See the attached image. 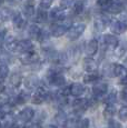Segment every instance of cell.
I'll use <instances>...</instances> for the list:
<instances>
[{
    "label": "cell",
    "mask_w": 127,
    "mask_h": 128,
    "mask_svg": "<svg viewBox=\"0 0 127 128\" xmlns=\"http://www.w3.org/2000/svg\"><path fill=\"white\" fill-rule=\"evenodd\" d=\"M18 44H19V41L17 40L14 36H8L7 35V37L4 38V44H2V45L4 46V48H6L7 51L12 52V51H16L17 49H18Z\"/></svg>",
    "instance_id": "9c48e42d"
},
{
    "label": "cell",
    "mask_w": 127,
    "mask_h": 128,
    "mask_svg": "<svg viewBox=\"0 0 127 128\" xmlns=\"http://www.w3.org/2000/svg\"><path fill=\"white\" fill-rule=\"evenodd\" d=\"M99 79V76L97 75L96 72H92V74H88L84 77V82L86 84H90V82H97Z\"/></svg>",
    "instance_id": "d6a6232c"
},
{
    "label": "cell",
    "mask_w": 127,
    "mask_h": 128,
    "mask_svg": "<svg viewBox=\"0 0 127 128\" xmlns=\"http://www.w3.org/2000/svg\"><path fill=\"white\" fill-rule=\"evenodd\" d=\"M75 128H89V119H87V118L79 119L76 122V126H75Z\"/></svg>",
    "instance_id": "8d00e7d4"
},
{
    "label": "cell",
    "mask_w": 127,
    "mask_h": 128,
    "mask_svg": "<svg viewBox=\"0 0 127 128\" xmlns=\"http://www.w3.org/2000/svg\"><path fill=\"white\" fill-rule=\"evenodd\" d=\"M107 90H108V85L102 82H95L94 87H92V94H94V96L96 98H100L102 96H105Z\"/></svg>",
    "instance_id": "52a82bcc"
},
{
    "label": "cell",
    "mask_w": 127,
    "mask_h": 128,
    "mask_svg": "<svg viewBox=\"0 0 127 128\" xmlns=\"http://www.w3.org/2000/svg\"><path fill=\"white\" fill-rule=\"evenodd\" d=\"M17 50L21 54H29V52H34L35 50V45L30 39H22L19 41L18 44V49Z\"/></svg>",
    "instance_id": "5b68a950"
},
{
    "label": "cell",
    "mask_w": 127,
    "mask_h": 128,
    "mask_svg": "<svg viewBox=\"0 0 127 128\" xmlns=\"http://www.w3.org/2000/svg\"><path fill=\"white\" fill-rule=\"evenodd\" d=\"M124 4H125V6L127 7V0H124Z\"/></svg>",
    "instance_id": "db71d44e"
},
{
    "label": "cell",
    "mask_w": 127,
    "mask_h": 128,
    "mask_svg": "<svg viewBox=\"0 0 127 128\" xmlns=\"http://www.w3.org/2000/svg\"><path fill=\"white\" fill-rule=\"evenodd\" d=\"M44 48V56L45 59L51 62H58V59H59V52L57 50H55L54 48L47 46V47H42Z\"/></svg>",
    "instance_id": "ba28073f"
},
{
    "label": "cell",
    "mask_w": 127,
    "mask_h": 128,
    "mask_svg": "<svg viewBox=\"0 0 127 128\" xmlns=\"http://www.w3.org/2000/svg\"><path fill=\"white\" fill-rule=\"evenodd\" d=\"M4 86H2V84L0 82V94H1V92H4Z\"/></svg>",
    "instance_id": "681fc988"
},
{
    "label": "cell",
    "mask_w": 127,
    "mask_h": 128,
    "mask_svg": "<svg viewBox=\"0 0 127 128\" xmlns=\"http://www.w3.org/2000/svg\"><path fill=\"white\" fill-rule=\"evenodd\" d=\"M110 30L115 35H123L125 32L126 28L119 20H114L110 22Z\"/></svg>",
    "instance_id": "ffe728a7"
},
{
    "label": "cell",
    "mask_w": 127,
    "mask_h": 128,
    "mask_svg": "<svg viewBox=\"0 0 127 128\" xmlns=\"http://www.w3.org/2000/svg\"><path fill=\"white\" fill-rule=\"evenodd\" d=\"M115 114H116V107H115V105H108L106 108H105L104 110V117L105 118H113L115 116Z\"/></svg>",
    "instance_id": "1f68e13d"
},
{
    "label": "cell",
    "mask_w": 127,
    "mask_h": 128,
    "mask_svg": "<svg viewBox=\"0 0 127 128\" xmlns=\"http://www.w3.org/2000/svg\"><path fill=\"white\" fill-rule=\"evenodd\" d=\"M122 98L127 102V87H125L123 90H122Z\"/></svg>",
    "instance_id": "f6af8a7d"
},
{
    "label": "cell",
    "mask_w": 127,
    "mask_h": 128,
    "mask_svg": "<svg viewBox=\"0 0 127 128\" xmlns=\"http://www.w3.org/2000/svg\"><path fill=\"white\" fill-rule=\"evenodd\" d=\"M116 102H117V92L114 90V92H112L106 97V99H105V102L107 104V106H108V105L112 106V105H115V104H116Z\"/></svg>",
    "instance_id": "836d02e7"
},
{
    "label": "cell",
    "mask_w": 127,
    "mask_h": 128,
    "mask_svg": "<svg viewBox=\"0 0 127 128\" xmlns=\"http://www.w3.org/2000/svg\"><path fill=\"white\" fill-rule=\"evenodd\" d=\"M66 17L67 16H66L65 9H62V7H55L48 14V18L52 21H62V20H65Z\"/></svg>",
    "instance_id": "3957f363"
},
{
    "label": "cell",
    "mask_w": 127,
    "mask_h": 128,
    "mask_svg": "<svg viewBox=\"0 0 127 128\" xmlns=\"http://www.w3.org/2000/svg\"><path fill=\"white\" fill-rule=\"evenodd\" d=\"M84 9H85V4L82 0H77L76 4L72 6V14L75 16H79L84 12Z\"/></svg>",
    "instance_id": "f1b7e54d"
},
{
    "label": "cell",
    "mask_w": 127,
    "mask_h": 128,
    "mask_svg": "<svg viewBox=\"0 0 127 128\" xmlns=\"http://www.w3.org/2000/svg\"><path fill=\"white\" fill-rule=\"evenodd\" d=\"M14 56L11 55V52L7 50H2L0 51V65H10V64H14Z\"/></svg>",
    "instance_id": "ac0fdd59"
},
{
    "label": "cell",
    "mask_w": 127,
    "mask_h": 128,
    "mask_svg": "<svg viewBox=\"0 0 127 128\" xmlns=\"http://www.w3.org/2000/svg\"><path fill=\"white\" fill-rule=\"evenodd\" d=\"M68 29L69 28L66 27L65 24H52L50 28V35L52 37H56V38H59V37H62L65 34H67Z\"/></svg>",
    "instance_id": "8fae6325"
},
{
    "label": "cell",
    "mask_w": 127,
    "mask_h": 128,
    "mask_svg": "<svg viewBox=\"0 0 127 128\" xmlns=\"http://www.w3.org/2000/svg\"><path fill=\"white\" fill-rule=\"evenodd\" d=\"M123 10H124V4H122L120 1H117V0H113L112 4L107 9V12H109L112 14H122Z\"/></svg>",
    "instance_id": "d6986e66"
},
{
    "label": "cell",
    "mask_w": 127,
    "mask_h": 128,
    "mask_svg": "<svg viewBox=\"0 0 127 128\" xmlns=\"http://www.w3.org/2000/svg\"><path fill=\"white\" fill-rule=\"evenodd\" d=\"M20 62L25 66H31L34 62L39 60L38 56L35 52H29V54H21L20 58H19Z\"/></svg>",
    "instance_id": "7c38bea8"
},
{
    "label": "cell",
    "mask_w": 127,
    "mask_h": 128,
    "mask_svg": "<svg viewBox=\"0 0 127 128\" xmlns=\"http://www.w3.org/2000/svg\"><path fill=\"white\" fill-rule=\"evenodd\" d=\"M82 67H84V69L86 70L87 72L92 74V72H96L98 65H97L96 60H95L94 58L88 57V58H85V59H84V62H82Z\"/></svg>",
    "instance_id": "9a60e30c"
},
{
    "label": "cell",
    "mask_w": 127,
    "mask_h": 128,
    "mask_svg": "<svg viewBox=\"0 0 127 128\" xmlns=\"http://www.w3.org/2000/svg\"><path fill=\"white\" fill-rule=\"evenodd\" d=\"M0 128H1V122H0Z\"/></svg>",
    "instance_id": "9f6ffc18"
},
{
    "label": "cell",
    "mask_w": 127,
    "mask_h": 128,
    "mask_svg": "<svg viewBox=\"0 0 127 128\" xmlns=\"http://www.w3.org/2000/svg\"><path fill=\"white\" fill-rule=\"evenodd\" d=\"M50 36H51V35H50V31L41 30V32H40V35H39L37 40L41 44V45L44 46V45H46V44L49 41V37H50Z\"/></svg>",
    "instance_id": "4dcf8cb0"
},
{
    "label": "cell",
    "mask_w": 127,
    "mask_h": 128,
    "mask_svg": "<svg viewBox=\"0 0 127 128\" xmlns=\"http://www.w3.org/2000/svg\"><path fill=\"white\" fill-rule=\"evenodd\" d=\"M0 118H2V116H1V114H0Z\"/></svg>",
    "instance_id": "11a10c76"
},
{
    "label": "cell",
    "mask_w": 127,
    "mask_h": 128,
    "mask_svg": "<svg viewBox=\"0 0 127 128\" xmlns=\"http://www.w3.org/2000/svg\"><path fill=\"white\" fill-rule=\"evenodd\" d=\"M9 82L12 86L14 88H18L20 87L21 82H22V76L19 72H12L10 75V78H9Z\"/></svg>",
    "instance_id": "603a6c76"
},
{
    "label": "cell",
    "mask_w": 127,
    "mask_h": 128,
    "mask_svg": "<svg viewBox=\"0 0 127 128\" xmlns=\"http://www.w3.org/2000/svg\"><path fill=\"white\" fill-rule=\"evenodd\" d=\"M25 6H28V7H34V6H35V0H26V2H25Z\"/></svg>",
    "instance_id": "7dc6e473"
},
{
    "label": "cell",
    "mask_w": 127,
    "mask_h": 128,
    "mask_svg": "<svg viewBox=\"0 0 127 128\" xmlns=\"http://www.w3.org/2000/svg\"><path fill=\"white\" fill-rule=\"evenodd\" d=\"M126 51H127V45H126V44H124V45H123V44H118V46L114 49L115 56H116V57H118V58L123 57V56L125 55Z\"/></svg>",
    "instance_id": "f546056e"
},
{
    "label": "cell",
    "mask_w": 127,
    "mask_h": 128,
    "mask_svg": "<svg viewBox=\"0 0 127 128\" xmlns=\"http://www.w3.org/2000/svg\"><path fill=\"white\" fill-rule=\"evenodd\" d=\"M108 128H123V127H122V125L119 124L118 122H116V120H110Z\"/></svg>",
    "instance_id": "7bdbcfd3"
},
{
    "label": "cell",
    "mask_w": 127,
    "mask_h": 128,
    "mask_svg": "<svg viewBox=\"0 0 127 128\" xmlns=\"http://www.w3.org/2000/svg\"><path fill=\"white\" fill-rule=\"evenodd\" d=\"M35 20H36V22H38V24L46 22V21L48 20V12H47V10L39 8L37 10V12H36Z\"/></svg>",
    "instance_id": "cb8c5ba5"
},
{
    "label": "cell",
    "mask_w": 127,
    "mask_h": 128,
    "mask_svg": "<svg viewBox=\"0 0 127 128\" xmlns=\"http://www.w3.org/2000/svg\"><path fill=\"white\" fill-rule=\"evenodd\" d=\"M54 1H55V0H40V7H39V8L47 10V9H49L51 7Z\"/></svg>",
    "instance_id": "ab89813d"
},
{
    "label": "cell",
    "mask_w": 127,
    "mask_h": 128,
    "mask_svg": "<svg viewBox=\"0 0 127 128\" xmlns=\"http://www.w3.org/2000/svg\"><path fill=\"white\" fill-rule=\"evenodd\" d=\"M22 14H24V16H25L26 20H32V19H35V16H36L35 8H34V7H28V6L24 7Z\"/></svg>",
    "instance_id": "4316f807"
},
{
    "label": "cell",
    "mask_w": 127,
    "mask_h": 128,
    "mask_svg": "<svg viewBox=\"0 0 127 128\" xmlns=\"http://www.w3.org/2000/svg\"><path fill=\"white\" fill-rule=\"evenodd\" d=\"M98 48H99L98 41H97L96 39H92V40H90L89 42L86 45L85 52L87 54V56H88V57H92V58L97 52H98Z\"/></svg>",
    "instance_id": "5bb4252c"
},
{
    "label": "cell",
    "mask_w": 127,
    "mask_h": 128,
    "mask_svg": "<svg viewBox=\"0 0 127 128\" xmlns=\"http://www.w3.org/2000/svg\"><path fill=\"white\" fill-rule=\"evenodd\" d=\"M85 30H86V24H72V26L68 29L66 35H67L68 40L75 41L84 34Z\"/></svg>",
    "instance_id": "6da1fadb"
},
{
    "label": "cell",
    "mask_w": 127,
    "mask_h": 128,
    "mask_svg": "<svg viewBox=\"0 0 127 128\" xmlns=\"http://www.w3.org/2000/svg\"><path fill=\"white\" fill-rule=\"evenodd\" d=\"M9 76V67L6 65H0V82L4 80Z\"/></svg>",
    "instance_id": "e575fe53"
},
{
    "label": "cell",
    "mask_w": 127,
    "mask_h": 128,
    "mask_svg": "<svg viewBox=\"0 0 127 128\" xmlns=\"http://www.w3.org/2000/svg\"><path fill=\"white\" fill-rule=\"evenodd\" d=\"M114 76L119 78L125 77V76H127V69L123 65L116 64V65H114Z\"/></svg>",
    "instance_id": "484cf974"
},
{
    "label": "cell",
    "mask_w": 127,
    "mask_h": 128,
    "mask_svg": "<svg viewBox=\"0 0 127 128\" xmlns=\"http://www.w3.org/2000/svg\"><path fill=\"white\" fill-rule=\"evenodd\" d=\"M11 11L9 8H4V7H1L0 8V21L1 22H6L9 19H11Z\"/></svg>",
    "instance_id": "83f0119b"
},
{
    "label": "cell",
    "mask_w": 127,
    "mask_h": 128,
    "mask_svg": "<svg viewBox=\"0 0 127 128\" xmlns=\"http://www.w3.org/2000/svg\"><path fill=\"white\" fill-rule=\"evenodd\" d=\"M107 21L106 18H102V17H98V18L95 19V22H94V27H95V30L97 32H102V31L106 29L107 27Z\"/></svg>",
    "instance_id": "44dd1931"
},
{
    "label": "cell",
    "mask_w": 127,
    "mask_h": 128,
    "mask_svg": "<svg viewBox=\"0 0 127 128\" xmlns=\"http://www.w3.org/2000/svg\"><path fill=\"white\" fill-rule=\"evenodd\" d=\"M30 67L32 68V70L38 71V70H40V69H41V67H42V64H41V61H40V60H38V61H36V62H34L32 65L30 66Z\"/></svg>",
    "instance_id": "b9f144b4"
},
{
    "label": "cell",
    "mask_w": 127,
    "mask_h": 128,
    "mask_svg": "<svg viewBox=\"0 0 127 128\" xmlns=\"http://www.w3.org/2000/svg\"><path fill=\"white\" fill-rule=\"evenodd\" d=\"M55 119L59 125H64V126H65L66 122H67V116H66V114L65 112H58V114L56 115Z\"/></svg>",
    "instance_id": "d590c367"
},
{
    "label": "cell",
    "mask_w": 127,
    "mask_h": 128,
    "mask_svg": "<svg viewBox=\"0 0 127 128\" xmlns=\"http://www.w3.org/2000/svg\"><path fill=\"white\" fill-rule=\"evenodd\" d=\"M118 118L122 122H127V107H122L118 112Z\"/></svg>",
    "instance_id": "f35d334b"
},
{
    "label": "cell",
    "mask_w": 127,
    "mask_h": 128,
    "mask_svg": "<svg viewBox=\"0 0 127 128\" xmlns=\"http://www.w3.org/2000/svg\"><path fill=\"white\" fill-rule=\"evenodd\" d=\"M41 32V29L39 28L37 24H31L28 27V36L31 39H38L39 35Z\"/></svg>",
    "instance_id": "d4e9b609"
},
{
    "label": "cell",
    "mask_w": 127,
    "mask_h": 128,
    "mask_svg": "<svg viewBox=\"0 0 127 128\" xmlns=\"http://www.w3.org/2000/svg\"><path fill=\"white\" fill-rule=\"evenodd\" d=\"M124 67H125L126 69H127V58L125 59V61H124Z\"/></svg>",
    "instance_id": "f907efd6"
},
{
    "label": "cell",
    "mask_w": 127,
    "mask_h": 128,
    "mask_svg": "<svg viewBox=\"0 0 127 128\" xmlns=\"http://www.w3.org/2000/svg\"><path fill=\"white\" fill-rule=\"evenodd\" d=\"M69 89H70V95L78 98V97H80V96L84 95L86 88H85V86L82 85V84L75 82V84H72V85L70 86Z\"/></svg>",
    "instance_id": "2e32d148"
},
{
    "label": "cell",
    "mask_w": 127,
    "mask_h": 128,
    "mask_svg": "<svg viewBox=\"0 0 127 128\" xmlns=\"http://www.w3.org/2000/svg\"><path fill=\"white\" fill-rule=\"evenodd\" d=\"M14 100L16 105H25L27 102L30 100V94L28 92H21L20 94H18V96L14 98Z\"/></svg>",
    "instance_id": "7402d4cb"
},
{
    "label": "cell",
    "mask_w": 127,
    "mask_h": 128,
    "mask_svg": "<svg viewBox=\"0 0 127 128\" xmlns=\"http://www.w3.org/2000/svg\"><path fill=\"white\" fill-rule=\"evenodd\" d=\"M47 97H48V92L42 87H40L31 97V102L34 105H41L45 100H47Z\"/></svg>",
    "instance_id": "8992f818"
},
{
    "label": "cell",
    "mask_w": 127,
    "mask_h": 128,
    "mask_svg": "<svg viewBox=\"0 0 127 128\" xmlns=\"http://www.w3.org/2000/svg\"><path fill=\"white\" fill-rule=\"evenodd\" d=\"M4 4V0H0V8H1V6Z\"/></svg>",
    "instance_id": "f5cc1de1"
},
{
    "label": "cell",
    "mask_w": 127,
    "mask_h": 128,
    "mask_svg": "<svg viewBox=\"0 0 127 128\" xmlns=\"http://www.w3.org/2000/svg\"><path fill=\"white\" fill-rule=\"evenodd\" d=\"M48 128H58V127L55 126V125H49V126H48Z\"/></svg>",
    "instance_id": "816d5d0a"
},
{
    "label": "cell",
    "mask_w": 127,
    "mask_h": 128,
    "mask_svg": "<svg viewBox=\"0 0 127 128\" xmlns=\"http://www.w3.org/2000/svg\"><path fill=\"white\" fill-rule=\"evenodd\" d=\"M72 106H74V109L77 114H80V112H84L85 110L88 108L89 106V102L87 99H82V98H77L75 99V102H72Z\"/></svg>",
    "instance_id": "4fadbf2b"
},
{
    "label": "cell",
    "mask_w": 127,
    "mask_h": 128,
    "mask_svg": "<svg viewBox=\"0 0 127 128\" xmlns=\"http://www.w3.org/2000/svg\"><path fill=\"white\" fill-rule=\"evenodd\" d=\"M120 84L124 86H127V76H125V77H123L120 79Z\"/></svg>",
    "instance_id": "c3c4849f"
},
{
    "label": "cell",
    "mask_w": 127,
    "mask_h": 128,
    "mask_svg": "<svg viewBox=\"0 0 127 128\" xmlns=\"http://www.w3.org/2000/svg\"><path fill=\"white\" fill-rule=\"evenodd\" d=\"M21 128H28V127H21Z\"/></svg>",
    "instance_id": "6f0895ef"
},
{
    "label": "cell",
    "mask_w": 127,
    "mask_h": 128,
    "mask_svg": "<svg viewBox=\"0 0 127 128\" xmlns=\"http://www.w3.org/2000/svg\"><path fill=\"white\" fill-rule=\"evenodd\" d=\"M34 117H35V110L31 107H26L18 114L16 120H17V122H18V125L19 124H27V122H29L30 120H32Z\"/></svg>",
    "instance_id": "7a4b0ae2"
},
{
    "label": "cell",
    "mask_w": 127,
    "mask_h": 128,
    "mask_svg": "<svg viewBox=\"0 0 127 128\" xmlns=\"http://www.w3.org/2000/svg\"><path fill=\"white\" fill-rule=\"evenodd\" d=\"M26 88L28 90H34V89H39L40 88V80L36 75H28L24 80Z\"/></svg>",
    "instance_id": "277c9868"
},
{
    "label": "cell",
    "mask_w": 127,
    "mask_h": 128,
    "mask_svg": "<svg viewBox=\"0 0 127 128\" xmlns=\"http://www.w3.org/2000/svg\"><path fill=\"white\" fill-rule=\"evenodd\" d=\"M102 40H104V45L106 47H108V48H113L115 49L117 46H118L119 41H118V38H117L116 36L114 35H105L104 38H102Z\"/></svg>",
    "instance_id": "e0dca14e"
},
{
    "label": "cell",
    "mask_w": 127,
    "mask_h": 128,
    "mask_svg": "<svg viewBox=\"0 0 127 128\" xmlns=\"http://www.w3.org/2000/svg\"><path fill=\"white\" fill-rule=\"evenodd\" d=\"M11 20L14 26V28L17 29H22L26 26V19L21 16V14L19 11H12L11 12Z\"/></svg>",
    "instance_id": "30bf717a"
},
{
    "label": "cell",
    "mask_w": 127,
    "mask_h": 128,
    "mask_svg": "<svg viewBox=\"0 0 127 128\" xmlns=\"http://www.w3.org/2000/svg\"><path fill=\"white\" fill-rule=\"evenodd\" d=\"M7 1L9 2V4H12V6H17V4H21V2H22V0H7Z\"/></svg>",
    "instance_id": "bcb514c9"
},
{
    "label": "cell",
    "mask_w": 127,
    "mask_h": 128,
    "mask_svg": "<svg viewBox=\"0 0 127 128\" xmlns=\"http://www.w3.org/2000/svg\"><path fill=\"white\" fill-rule=\"evenodd\" d=\"M119 21H120V22L125 26V28L127 29V14H122V16H120V20H119Z\"/></svg>",
    "instance_id": "ee69618b"
},
{
    "label": "cell",
    "mask_w": 127,
    "mask_h": 128,
    "mask_svg": "<svg viewBox=\"0 0 127 128\" xmlns=\"http://www.w3.org/2000/svg\"><path fill=\"white\" fill-rule=\"evenodd\" d=\"M104 75L107 76V77L114 76V65H107L104 68Z\"/></svg>",
    "instance_id": "60d3db41"
},
{
    "label": "cell",
    "mask_w": 127,
    "mask_h": 128,
    "mask_svg": "<svg viewBox=\"0 0 127 128\" xmlns=\"http://www.w3.org/2000/svg\"><path fill=\"white\" fill-rule=\"evenodd\" d=\"M76 1L77 0H60V7L62 9H67L70 7L72 8V6L76 4Z\"/></svg>",
    "instance_id": "74e56055"
}]
</instances>
